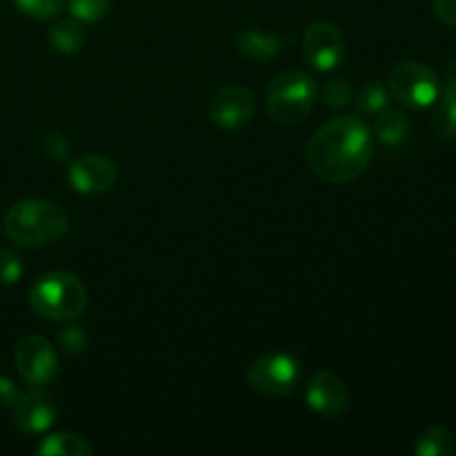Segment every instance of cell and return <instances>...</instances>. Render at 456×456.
<instances>
[{
	"mask_svg": "<svg viewBox=\"0 0 456 456\" xmlns=\"http://www.w3.org/2000/svg\"><path fill=\"white\" fill-rule=\"evenodd\" d=\"M372 160V134L359 116H337L307 142V165L325 183H352Z\"/></svg>",
	"mask_w": 456,
	"mask_h": 456,
	"instance_id": "6da1fadb",
	"label": "cell"
},
{
	"mask_svg": "<svg viewBox=\"0 0 456 456\" xmlns=\"http://www.w3.org/2000/svg\"><path fill=\"white\" fill-rule=\"evenodd\" d=\"M4 232L22 248H49L69 232V218L53 200L25 199L7 212Z\"/></svg>",
	"mask_w": 456,
	"mask_h": 456,
	"instance_id": "7a4b0ae2",
	"label": "cell"
},
{
	"mask_svg": "<svg viewBox=\"0 0 456 456\" xmlns=\"http://www.w3.org/2000/svg\"><path fill=\"white\" fill-rule=\"evenodd\" d=\"M29 305L43 319L69 323L87 310V288L71 272H49L31 285Z\"/></svg>",
	"mask_w": 456,
	"mask_h": 456,
	"instance_id": "3957f363",
	"label": "cell"
},
{
	"mask_svg": "<svg viewBox=\"0 0 456 456\" xmlns=\"http://www.w3.org/2000/svg\"><path fill=\"white\" fill-rule=\"evenodd\" d=\"M316 96H319V89L310 74H305L303 69H283L272 78L270 87H267V116L276 125L292 127L310 116L316 105Z\"/></svg>",
	"mask_w": 456,
	"mask_h": 456,
	"instance_id": "277c9868",
	"label": "cell"
},
{
	"mask_svg": "<svg viewBox=\"0 0 456 456\" xmlns=\"http://www.w3.org/2000/svg\"><path fill=\"white\" fill-rule=\"evenodd\" d=\"M390 94L410 110L432 107L441 96V80L428 65L417 61H403L392 67L387 80Z\"/></svg>",
	"mask_w": 456,
	"mask_h": 456,
	"instance_id": "5b68a950",
	"label": "cell"
},
{
	"mask_svg": "<svg viewBox=\"0 0 456 456\" xmlns=\"http://www.w3.org/2000/svg\"><path fill=\"white\" fill-rule=\"evenodd\" d=\"M248 381L254 390L265 396H288L301 381V361L288 352L263 354L248 368Z\"/></svg>",
	"mask_w": 456,
	"mask_h": 456,
	"instance_id": "8992f818",
	"label": "cell"
},
{
	"mask_svg": "<svg viewBox=\"0 0 456 456\" xmlns=\"http://www.w3.org/2000/svg\"><path fill=\"white\" fill-rule=\"evenodd\" d=\"M16 368L18 374L25 379L29 386L43 387L52 383L58 377V354L52 347V343L38 334L22 337L16 346Z\"/></svg>",
	"mask_w": 456,
	"mask_h": 456,
	"instance_id": "52a82bcc",
	"label": "cell"
},
{
	"mask_svg": "<svg viewBox=\"0 0 456 456\" xmlns=\"http://www.w3.org/2000/svg\"><path fill=\"white\" fill-rule=\"evenodd\" d=\"M256 110V98L243 85H225L209 98L208 114L216 127L223 132H239L248 127L254 118Z\"/></svg>",
	"mask_w": 456,
	"mask_h": 456,
	"instance_id": "ba28073f",
	"label": "cell"
},
{
	"mask_svg": "<svg viewBox=\"0 0 456 456\" xmlns=\"http://www.w3.org/2000/svg\"><path fill=\"white\" fill-rule=\"evenodd\" d=\"M303 56L316 71H332L346 56V38L330 20L312 22L303 36Z\"/></svg>",
	"mask_w": 456,
	"mask_h": 456,
	"instance_id": "9c48e42d",
	"label": "cell"
},
{
	"mask_svg": "<svg viewBox=\"0 0 456 456\" xmlns=\"http://www.w3.org/2000/svg\"><path fill=\"white\" fill-rule=\"evenodd\" d=\"M116 176H118L116 165L107 156L101 154H85L80 159L71 160L69 172H67L69 185L78 194L85 196H96L110 191L114 187Z\"/></svg>",
	"mask_w": 456,
	"mask_h": 456,
	"instance_id": "30bf717a",
	"label": "cell"
},
{
	"mask_svg": "<svg viewBox=\"0 0 456 456\" xmlns=\"http://www.w3.org/2000/svg\"><path fill=\"white\" fill-rule=\"evenodd\" d=\"M305 403L312 412L323 417H338L350 403V387L338 374L321 370L310 379L305 387Z\"/></svg>",
	"mask_w": 456,
	"mask_h": 456,
	"instance_id": "8fae6325",
	"label": "cell"
},
{
	"mask_svg": "<svg viewBox=\"0 0 456 456\" xmlns=\"http://www.w3.org/2000/svg\"><path fill=\"white\" fill-rule=\"evenodd\" d=\"M12 410L13 423L25 435H45L56 423V405H53L52 396L36 386L27 390L25 395L18 396L16 405Z\"/></svg>",
	"mask_w": 456,
	"mask_h": 456,
	"instance_id": "7c38bea8",
	"label": "cell"
},
{
	"mask_svg": "<svg viewBox=\"0 0 456 456\" xmlns=\"http://www.w3.org/2000/svg\"><path fill=\"white\" fill-rule=\"evenodd\" d=\"M236 47L249 61H270L283 49V38L274 36L272 31L249 27L236 34Z\"/></svg>",
	"mask_w": 456,
	"mask_h": 456,
	"instance_id": "4fadbf2b",
	"label": "cell"
},
{
	"mask_svg": "<svg viewBox=\"0 0 456 456\" xmlns=\"http://www.w3.org/2000/svg\"><path fill=\"white\" fill-rule=\"evenodd\" d=\"M410 134V123L405 118L403 111L392 110V107H383L381 111H377V118H374V136L387 147H396L408 138Z\"/></svg>",
	"mask_w": 456,
	"mask_h": 456,
	"instance_id": "5bb4252c",
	"label": "cell"
},
{
	"mask_svg": "<svg viewBox=\"0 0 456 456\" xmlns=\"http://www.w3.org/2000/svg\"><path fill=\"white\" fill-rule=\"evenodd\" d=\"M38 454L43 456H89L92 445L87 439L74 432H58V435L45 436L38 445Z\"/></svg>",
	"mask_w": 456,
	"mask_h": 456,
	"instance_id": "9a60e30c",
	"label": "cell"
},
{
	"mask_svg": "<svg viewBox=\"0 0 456 456\" xmlns=\"http://www.w3.org/2000/svg\"><path fill=\"white\" fill-rule=\"evenodd\" d=\"M49 43H52V47L56 52L67 53V56L80 52V47L85 45V29L80 25V20H76L74 16L58 20L49 29Z\"/></svg>",
	"mask_w": 456,
	"mask_h": 456,
	"instance_id": "2e32d148",
	"label": "cell"
},
{
	"mask_svg": "<svg viewBox=\"0 0 456 456\" xmlns=\"http://www.w3.org/2000/svg\"><path fill=\"white\" fill-rule=\"evenodd\" d=\"M414 452L419 456H452L456 452V439L448 428L432 426L419 436Z\"/></svg>",
	"mask_w": 456,
	"mask_h": 456,
	"instance_id": "e0dca14e",
	"label": "cell"
},
{
	"mask_svg": "<svg viewBox=\"0 0 456 456\" xmlns=\"http://www.w3.org/2000/svg\"><path fill=\"white\" fill-rule=\"evenodd\" d=\"M432 129L436 132V136L445 138V141L456 138V101L452 98H441L435 114H432Z\"/></svg>",
	"mask_w": 456,
	"mask_h": 456,
	"instance_id": "ac0fdd59",
	"label": "cell"
},
{
	"mask_svg": "<svg viewBox=\"0 0 456 456\" xmlns=\"http://www.w3.org/2000/svg\"><path fill=\"white\" fill-rule=\"evenodd\" d=\"M16 9L34 20H52L65 7V0H13Z\"/></svg>",
	"mask_w": 456,
	"mask_h": 456,
	"instance_id": "d6986e66",
	"label": "cell"
},
{
	"mask_svg": "<svg viewBox=\"0 0 456 456\" xmlns=\"http://www.w3.org/2000/svg\"><path fill=\"white\" fill-rule=\"evenodd\" d=\"M356 105L365 114H377L387 107V89L379 80H368L356 96Z\"/></svg>",
	"mask_w": 456,
	"mask_h": 456,
	"instance_id": "ffe728a7",
	"label": "cell"
},
{
	"mask_svg": "<svg viewBox=\"0 0 456 456\" xmlns=\"http://www.w3.org/2000/svg\"><path fill=\"white\" fill-rule=\"evenodd\" d=\"M69 12L80 22H98L111 9V0H67Z\"/></svg>",
	"mask_w": 456,
	"mask_h": 456,
	"instance_id": "44dd1931",
	"label": "cell"
},
{
	"mask_svg": "<svg viewBox=\"0 0 456 456\" xmlns=\"http://www.w3.org/2000/svg\"><path fill=\"white\" fill-rule=\"evenodd\" d=\"M22 272H25V265H22L20 254L9 248L0 249V283H18L22 279Z\"/></svg>",
	"mask_w": 456,
	"mask_h": 456,
	"instance_id": "7402d4cb",
	"label": "cell"
},
{
	"mask_svg": "<svg viewBox=\"0 0 456 456\" xmlns=\"http://www.w3.org/2000/svg\"><path fill=\"white\" fill-rule=\"evenodd\" d=\"M323 101L328 107H346L354 101V89L343 78L328 80L323 87Z\"/></svg>",
	"mask_w": 456,
	"mask_h": 456,
	"instance_id": "603a6c76",
	"label": "cell"
},
{
	"mask_svg": "<svg viewBox=\"0 0 456 456\" xmlns=\"http://www.w3.org/2000/svg\"><path fill=\"white\" fill-rule=\"evenodd\" d=\"M89 337L83 328L78 325H67L58 332V346L67 352V354H83L87 350Z\"/></svg>",
	"mask_w": 456,
	"mask_h": 456,
	"instance_id": "cb8c5ba5",
	"label": "cell"
},
{
	"mask_svg": "<svg viewBox=\"0 0 456 456\" xmlns=\"http://www.w3.org/2000/svg\"><path fill=\"white\" fill-rule=\"evenodd\" d=\"M40 145H43V151L47 154V159L52 160H67L71 156V142L69 138L62 136L61 132H49L45 134L43 141H40Z\"/></svg>",
	"mask_w": 456,
	"mask_h": 456,
	"instance_id": "d4e9b609",
	"label": "cell"
},
{
	"mask_svg": "<svg viewBox=\"0 0 456 456\" xmlns=\"http://www.w3.org/2000/svg\"><path fill=\"white\" fill-rule=\"evenodd\" d=\"M20 396L16 383L7 377H0V408H13Z\"/></svg>",
	"mask_w": 456,
	"mask_h": 456,
	"instance_id": "484cf974",
	"label": "cell"
},
{
	"mask_svg": "<svg viewBox=\"0 0 456 456\" xmlns=\"http://www.w3.org/2000/svg\"><path fill=\"white\" fill-rule=\"evenodd\" d=\"M432 7H435L436 18L441 22L456 27V0H435Z\"/></svg>",
	"mask_w": 456,
	"mask_h": 456,
	"instance_id": "4316f807",
	"label": "cell"
},
{
	"mask_svg": "<svg viewBox=\"0 0 456 456\" xmlns=\"http://www.w3.org/2000/svg\"><path fill=\"white\" fill-rule=\"evenodd\" d=\"M444 96L456 101V58L448 65V74H445V85H444Z\"/></svg>",
	"mask_w": 456,
	"mask_h": 456,
	"instance_id": "83f0119b",
	"label": "cell"
}]
</instances>
